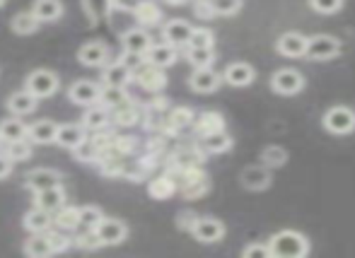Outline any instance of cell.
Returning <instances> with one entry per match:
<instances>
[{"mask_svg":"<svg viewBox=\"0 0 355 258\" xmlns=\"http://www.w3.org/2000/svg\"><path fill=\"white\" fill-rule=\"evenodd\" d=\"M268 251L273 258H304L309 254V239L295 230H285L268 241Z\"/></svg>","mask_w":355,"mask_h":258,"instance_id":"cell-1","label":"cell"},{"mask_svg":"<svg viewBox=\"0 0 355 258\" xmlns=\"http://www.w3.org/2000/svg\"><path fill=\"white\" fill-rule=\"evenodd\" d=\"M338 53H341V42L331 34H317V37L307 39L304 56L312 58V61H329Z\"/></svg>","mask_w":355,"mask_h":258,"instance_id":"cell-2","label":"cell"},{"mask_svg":"<svg viewBox=\"0 0 355 258\" xmlns=\"http://www.w3.org/2000/svg\"><path fill=\"white\" fill-rule=\"evenodd\" d=\"M324 128L334 136H348L355 131V111L348 107H334L324 116Z\"/></svg>","mask_w":355,"mask_h":258,"instance_id":"cell-3","label":"cell"},{"mask_svg":"<svg viewBox=\"0 0 355 258\" xmlns=\"http://www.w3.org/2000/svg\"><path fill=\"white\" fill-rule=\"evenodd\" d=\"M191 232L198 241H203V244H215V241H220L225 237L223 222L215 220V217H201V220H196L191 227Z\"/></svg>","mask_w":355,"mask_h":258,"instance_id":"cell-4","label":"cell"},{"mask_svg":"<svg viewBox=\"0 0 355 258\" xmlns=\"http://www.w3.org/2000/svg\"><path fill=\"white\" fill-rule=\"evenodd\" d=\"M27 89H29V92H32L37 99L51 97V94L58 89V77L53 75L51 71H37V73H32V75H29Z\"/></svg>","mask_w":355,"mask_h":258,"instance_id":"cell-5","label":"cell"},{"mask_svg":"<svg viewBox=\"0 0 355 258\" xmlns=\"http://www.w3.org/2000/svg\"><path fill=\"white\" fill-rule=\"evenodd\" d=\"M271 87L278 94H297L304 87V77L293 68H285V71H278L271 77Z\"/></svg>","mask_w":355,"mask_h":258,"instance_id":"cell-6","label":"cell"},{"mask_svg":"<svg viewBox=\"0 0 355 258\" xmlns=\"http://www.w3.org/2000/svg\"><path fill=\"white\" fill-rule=\"evenodd\" d=\"M94 232H97L102 244H121L128 234L126 225H123L121 220H104V217L99 220V225L94 227Z\"/></svg>","mask_w":355,"mask_h":258,"instance_id":"cell-7","label":"cell"},{"mask_svg":"<svg viewBox=\"0 0 355 258\" xmlns=\"http://www.w3.org/2000/svg\"><path fill=\"white\" fill-rule=\"evenodd\" d=\"M278 53L288 58H300L304 56V48H307V37L304 34H297V32H285L276 44Z\"/></svg>","mask_w":355,"mask_h":258,"instance_id":"cell-8","label":"cell"},{"mask_svg":"<svg viewBox=\"0 0 355 258\" xmlns=\"http://www.w3.org/2000/svg\"><path fill=\"white\" fill-rule=\"evenodd\" d=\"M254 77H257V73H254V68L249 66V63H232V66H227V71H225V82L232 87L252 85Z\"/></svg>","mask_w":355,"mask_h":258,"instance_id":"cell-9","label":"cell"},{"mask_svg":"<svg viewBox=\"0 0 355 258\" xmlns=\"http://www.w3.org/2000/svg\"><path fill=\"white\" fill-rule=\"evenodd\" d=\"M191 89L193 92H201V94H208V92H215L220 87V75L211 68H196L191 75Z\"/></svg>","mask_w":355,"mask_h":258,"instance_id":"cell-10","label":"cell"},{"mask_svg":"<svg viewBox=\"0 0 355 258\" xmlns=\"http://www.w3.org/2000/svg\"><path fill=\"white\" fill-rule=\"evenodd\" d=\"M191 32H193V27L187 19H172V22L164 27V42L172 44V46H184V44H189V39H191Z\"/></svg>","mask_w":355,"mask_h":258,"instance_id":"cell-11","label":"cell"},{"mask_svg":"<svg viewBox=\"0 0 355 258\" xmlns=\"http://www.w3.org/2000/svg\"><path fill=\"white\" fill-rule=\"evenodd\" d=\"M145 56H148V63L155 68H167L172 66L174 61H177V48L172 46V44H157V46H150L148 51H145Z\"/></svg>","mask_w":355,"mask_h":258,"instance_id":"cell-12","label":"cell"},{"mask_svg":"<svg viewBox=\"0 0 355 258\" xmlns=\"http://www.w3.org/2000/svg\"><path fill=\"white\" fill-rule=\"evenodd\" d=\"M242 183L252 191H263V188L271 183V172L268 167L259 165V167H249V169L242 172Z\"/></svg>","mask_w":355,"mask_h":258,"instance_id":"cell-13","label":"cell"},{"mask_svg":"<svg viewBox=\"0 0 355 258\" xmlns=\"http://www.w3.org/2000/svg\"><path fill=\"white\" fill-rule=\"evenodd\" d=\"M136 75H138V80H141V85L145 89H153V92L162 89L164 82H167V80H164L162 68H155V66H150V63H143V66L136 71Z\"/></svg>","mask_w":355,"mask_h":258,"instance_id":"cell-14","label":"cell"},{"mask_svg":"<svg viewBox=\"0 0 355 258\" xmlns=\"http://www.w3.org/2000/svg\"><path fill=\"white\" fill-rule=\"evenodd\" d=\"M123 46H126L128 53L145 56V51L153 46V42H150L148 32H143V29H131V32L123 34Z\"/></svg>","mask_w":355,"mask_h":258,"instance_id":"cell-15","label":"cell"},{"mask_svg":"<svg viewBox=\"0 0 355 258\" xmlns=\"http://www.w3.org/2000/svg\"><path fill=\"white\" fill-rule=\"evenodd\" d=\"M39 208L46 212L51 210H61L63 203H66V193H63L61 186H51V188H44V191H39Z\"/></svg>","mask_w":355,"mask_h":258,"instance_id":"cell-16","label":"cell"},{"mask_svg":"<svg viewBox=\"0 0 355 258\" xmlns=\"http://www.w3.org/2000/svg\"><path fill=\"white\" fill-rule=\"evenodd\" d=\"M53 140L63 147H78L80 142L85 140V128L75 126V123H68V126L56 128V138H53Z\"/></svg>","mask_w":355,"mask_h":258,"instance_id":"cell-17","label":"cell"},{"mask_svg":"<svg viewBox=\"0 0 355 258\" xmlns=\"http://www.w3.org/2000/svg\"><path fill=\"white\" fill-rule=\"evenodd\" d=\"M32 12H34V17H37L39 22H51V19L61 17L63 5H61V0H37Z\"/></svg>","mask_w":355,"mask_h":258,"instance_id":"cell-18","label":"cell"},{"mask_svg":"<svg viewBox=\"0 0 355 258\" xmlns=\"http://www.w3.org/2000/svg\"><path fill=\"white\" fill-rule=\"evenodd\" d=\"M203 150L211 152V155H220V152H227L232 147V138L227 136L225 131H215V133H208L203 136Z\"/></svg>","mask_w":355,"mask_h":258,"instance_id":"cell-19","label":"cell"},{"mask_svg":"<svg viewBox=\"0 0 355 258\" xmlns=\"http://www.w3.org/2000/svg\"><path fill=\"white\" fill-rule=\"evenodd\" d=\"M10 111L17 113V116H27V113H32L34 109H37V97H34L32 92H15L12 97H10Z\"/></svg>","mask_w":355,"mask_h":258,"instance_id":"cell-20","label":"cell"},{"mask_svg":"<svg viewBox=\"0 0 355 258\" xmlns=\"http://www.w3.org/2000/svg\"><path fill=\"white\" fill-rule=\"evenodd\" d=\"M71 99L75 104H92L99 99V87L89 80L75 82V85L71 87Z\"/></svg>","mask_w":355,"mask_h":258,"instance_id":"cell-21","label":"cell"},{"mask_svg":"<svg viewBox=\"0 0 355 258\" xmlns=\"http://www.w3.org/2000/svg\"><path fill=\"white\" fill-rule=\"evenodd\" d=\"M58 181H61V176H58V172L53 169H37L29 174L27 183L29 188H34V191H44V188H51V186H58Z\"/></svg>","mask_w":355,"mask_h":258,"instance_id":"cell-22","label":"cell"},{"mask_svg":"<svg viewBox=\"0 0 355 258\" xmlns=\"http://www.w3.org/2000/svg\"><path fill=\"white\" fill-rule=\"evenodd\" d=\"M80 61H83L85 66H102V63L107 61V46L99 42L85 44V46L80 48Z\"/></svg>","mask_w":355,"mask_h":258,"instance_id":"cell-23","label":"cell"},{"mask_svg":"<svg viewBox=\"0 0 355 258\" xmlns=\"http://www.w3.org/2000/svg\"><path fill=\"white\" fill-rule=\"evenodd\" d=\"M27 133L34 142H53V138H56V123L53 121H37Z\"/></svg>","mask_w":355,"mask_h":258,"instance_id":"cell-24","label":"cell"},{"mask_svg":"<svg viewBox=\"0 0 355 258\" xmlns=\"http://www.w3.org/2000/svg\"><path fill=\"white\" fill-rule=\"evenodd\" d=\"M24 136H27V128H24V123L17 121V118L3 121V126H0V140H5V142L22 140Z\"/></svg>","mask_w":355,"mask_h":258,"instance_id":"cell-25","label":"cell"},{"mask_svg":"<svg viewBox=\"0 0 355 258\" xmlns=\"http://www.w3.org/2000/svg\"><path fill=\"white\" fill-rule=\"evenodd\" d=\"M128 77H131V68H126L123 63L109 66L107 73H104V82H107L109 87H123Z\"/></svg>","mask_w":355,"mask_h":258,"instance_id":"cell-26","label":"cell"},{"mask_svg":"<svg viewBox=\"0 0 355 258\" xmlns=\"http://www.w3.org/2000/svg\"><path fill=\"white\" fill-rule=\"evenodd\" d=\"M187 58L191 61V66H196V68H208V66L213 63V58H215L213 46H189Z\"/></svg>","mask_w":355,"mask_h":258,"instance_id":"cell-27","label":"cell"},{"mask_svg":"<svg viewBox=\"0 0 355 258\" xmlns=\"http://www.w3.org/2000/svg\"><path fill=\"white\" fill-rule=\"evenodd\" d=\"M49 225H51V220H49V212L42 210V208H37V210H32L27 217H24V227L32 232H46Z\"/></svg>","mask_w":355,"mask_h":258,"instance_id":"cell-28","label":"cell"},{"mask_svg":"<svg viewBox=\"0 0 355 258\" xmlns=\"http://www.w3.org/2000/svg\"><path fill=\"white\" fill-rule=\"evenodd\" d=\"M27 254L29 256H37V258H44V256H49V254H53V246H51V241H49V237H42V232H39L37 237H32V239L27 241Z\"/></svg>","mask_w":355,"mask_h":258,"instance_id":"cell-29","label":"cell"},{"mask_svg":"<svg viewBox=\"0 0 355 258\" xmlns=\"http://www.w3.org/2000/svg\"><path fill=\"white\" fill-rule=\"evenodd\" d=\"M133 12H136L141 24H157L159 17H162V12H159V8L155 3H138Z\"/></svg>","mask_w":355,"mask_h":258,"instance_id":"cell-30","label":"cell"},{"mask_svg":"<svg viewBox=\"0 0 355 258\" xmlns=\"http://www.w3.org/2000/svg\"><path fill=\"white\" fill-rule=\"evenodd\" d=\"M223 116L220 113H215V111H206L201 118H198V123H196V128H198V133L201 136H208V133H215V131H223Z\"/></svg>","mask_w":355,"mask_h":258,"instance_id":"cell-31","label":"cell"},{"mask_svg":"<svg viewBox=\"0 0 355 258\" xmlns=\"http://www.w3.org/2000/svg\"><path fill=\"white\" fill-rule=\"evenodd\" d=\"M37 27H39V19L34 17V12H22L12 19L15 34H32L37 32Z\"/></svg>","mask_w":355,"mask_h":258,"instance_id":"cell-32","label":"cell"},{"mask_svg":"<svg viewBox=\"0 0 355 258\" xmlns=\"http://www.w3.org/2000/svg\"><path fill=\"white\" fill-rule=\"evenodd\" d=\"M261 162H263V167H283L285 162H288V152L278 145H271L261 152Z\"/></svg>","mask_w":355,"mask_h":258,"instance_id":"cell-33","label":"cell"},{"mask_svg":"<svg viewBox=\"0 0 355 258\" xmlns=\"http://www.w3.org/2000/svg\"><path fill=\"white\" fill-rule=\"evenodd\" d=\"M150 196L153 198H157V201H164V198H169L174 193V181L172 178H167V176H162V178H155L153 183H150Z\"/></svg>","mask_w":355,"mask_h":258,"instance_id":"cell-34","label":"cell"},{"mask_svg":"<svg viewBox=\"0 0 355 258\" xmlns=\"http://www.w3.org/2000/svg\"><path fill=\"white\" fill-rule=\"evenodd\" d=\"M78 220L83 227H87V230H94V227L99 225V220H102V210L94 205H87V208H80L78 210Z\"/></svg>","mask_w":355,"mask_h":258,"instance_id":"cell-35","label":"cell"},{"mask_svg":"<svg viewBox=\"0 0 355 258\" xmlns=\"http://www.w3.org/2000/svg\"><path fill=\"white\" fill-rule=\"evenodd\" d=\"M116 109V123L119 126H133L136 123V118H138V111H136V107L133 104H128V102H121L119 107H114Z\"/></svg>","mask_w":355,"mask_h":258,"instance_id":"cell-36","label":"cell"},{"mask_svg":"<svg viewBox=\"0 0 355 258\" xmlns=\"http://www.w3.org/2000/svg\"><path fill=\"white\" fill-rule=\"evenodd\" d=\"M208 3H211L215 15H225V17L237 15L239 8H242V0H208Z\"/></svg>","mask_w":355,"mask_h":258,"instance_id":"cell-37","label":"cell"},{"mask_svg":"<svg viewBox=\"0 0 355 258\" xmlns=\"http://www.w3.org/2000/svg\"><path fill=\"white\" fill-rule=\"evenodd\" d=\"M56 225L63 227V230H73V227H78L80 225L78 208H61V212H58V217H56Z\"/></svg>","mask_w":355,"mask_h":258,"instance_id":"cell-38","label":"cell"},{"mask_svg":"<svg viewBox=\"0 0 355 258\" xmlns=\"http://www.w3.org/2000/svg\"><path fill=\"white\" fill-rule=\"evenodd\" d=\"M309 5L319 15H336L343 8V0H309Z\"/></svg>","mask_w":355,"mask_h":258,"instance_id":"cell-39","label":"cell"},{"mask_svg":"<svg viewBox=\"0 0 355 258\" xmlns=\"http://www.w3.org/2000/svg\"><path fill=\"white\" fill-rule=\"evenodd\" d=\"M99 99L102 102H107V107H119L121 102H126V94H123V89L121 87H109L107 89H99Z\"/></svg>","mask_w":355,"mask_h":258,"instance_id":"cell-40","label":"cell"},{"mask_svg":"<svg viewBox=\"0 0 355 258\" xmlns=\"http://www.w3.org/2000/svg\"><path fill=\"white\" fill-rule=\"evenodd\" d=\"M187 46H213V32L211 29H193Z\"/></svg>","mask_w":355,"mask_h":258,"instance_id":"cell-41","label":"cell"},{"mask_svg":"<svg viewBox=\"0 0 355 258\" xmlns=\"http://www.w3.org/2000/svg\"><path fill=\"white\" fill-rule=\"evenodd\" d=\"M104 123H107V111H104V109H92V111H87V116H85V126L92 128V131L102 128Z\"/></svg>","mask_w":355,"mask_h":258,"instance_id":"cell-42","label":"cell"},{"mask_svg":"<svg viewBox=\"0 0 355 258\" xmlns=\"http://www.w3.org/2000/svg\"><path fill=\"white\" fill-rule=\"evenodd\" d=\"M29 155H32V150H29V145L24 142V138H22V140L10 142V155H8V160H27Z\"/></svg>","mask_w":355,"mask_h":258,"instance_id":"cell-43","label":"cell"},{"mask_svg":"<svg viewBox=\"0 0 355 258\" xmlns=\"http://www.w3.org/2000/svg\"><path fill=\"white\" fill-rule=\"evenodd\" d=\"M191 121H193V113L189 111V109H177V111L172 113V118H169V123H172L174 128H184Z\"/></svg>","mask_w":355,"mask_h":258,"instance_id":"cell-44","label":"cell"},{"mask_svg":"<svg viewBox=\"0 0 355 258\" xmlns=\"http://www.w3.org/2000/svg\"><path fill=\"white\" fill-rule=\"evenodd\" d=\"M242 256L244 258H268L271 251H268V244H252L242 251Z\"/></svg>","mask_w":355,"mask_h":258,"instance_id":"cell-45","label":"cell"},{"mask_svg":"<svg viewBox=\"0 0 355 258\" xmlns=\"http://www.w3.org/2000/svg\"><path fill=\"white\" fill-rule=\"evenodd\" d=\"M177 165L179 169H193L198 165V155L196 152H182V155H177Z\"/></svg>","mask_w":355,"mask_h":258,"instance_id":"cell-46","label":"cell"},{"mask_svg":"<svg viewBox=\"0 0 355 258\" xmlns=\"http://www.w3.org/2000/svg\"><path fill=\"white\" fill-rule=\"evenodd\" d=\"M80 246H83V249H99V246H102V241H99L97 232H89V234L80 237Z\"/></svg>","mask_w":355,"mask_h":258,"instance_id":"cell-47","label":"cell"},{"mask_svg":"<svg viewBox=\"0 0 355 258\" xmlns=\"http://www.w3.org/2000/svg\"><path fill=\"white\" fill-rule=\"evenodd\" d=\"M201 17H213V8H211V3H198V10H196Z\"/></svg>","mask_w":355,"mask_h":258,"instance_id":"cell-48","label":"cell"},{"mask_svg":"<svg viewBox=\"0 0 355 258\" xmlns=\"http://www.w3.org/2000/svg\"><path fill=\"white\" fill-rule=\"evenodd\" d=\"M8 174H10V160H3V157H0V178L8 176Z\"/></svg>","mask_w":355,"mask_h":258,"instance_id":"cell-49","label":"cell"},{"mask_svg":"<svg viewBox=\"0 0 355 258\" xmlns=\"http://www.w3.org/2000/svg\"><path fill=\"white\" fill-rule=\"evenodd\" d=\"M3 3H5V0H0V5H3Z\"/></svg>","mask_w":355,"mask_h":258,"instance_id":"cell-50","label":"cell"}]
</instances>
